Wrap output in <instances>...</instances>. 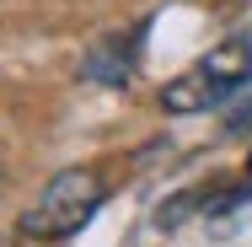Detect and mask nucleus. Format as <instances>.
Instances as JSON below:
<instances>
[{"label":"nucleus","instance_id":"1","mask_svg":"<svg viewBox=\"0 0 252 247\" xmlns=\"http://www.w3.org/2000/svg\"><path fill=\"white\" fill-rule=\"evenodd\" d=\"M247 81H252V38H225V43H215L204 59H193L177 81H166L161 107H166V113H204V107H215V102L236 97Z\"/></svg>","mask_w":252,"mask_h":247},{"label":"nucleus","instance_id":"2","mask_svg":"<svg viewBox=\"0 0 252 247\" xmlns=\"http://www.w3.org/2000/svg\"><path fill=\"white\" fill-rule=\"evenodd\" d=\"M102 199H107V188H102L97 172H92V167H70V172L49 177V188L27 204L22 231L38 237V242H64V237H75L102 210Z\"/></svg>","mask_w":252,"mask_h":247},{"label":"nucleus","instance_id":"3","mask_svg":"<svg viewBox=\"0 0 252 247\" xmlns=\"http://www.w3.org/2000/svg\"><path fill=\"white\" fill-rule=\"evenodd\" d=\"M247 177H252V161H247Z\"/></svg>","mask_w":252,"mask_h":247}]
</instances>
